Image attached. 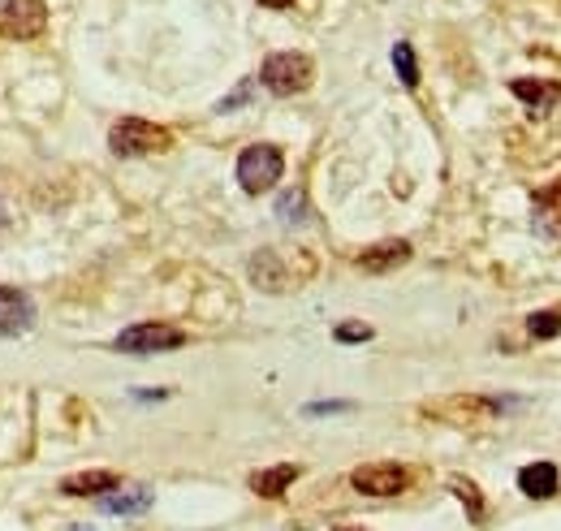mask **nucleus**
Masks as SVG:
<instances>
[{
	"mask_svg": "<svg viewBox=\"0 0 561 531\" xmlns=\"http://www.w3.org/2000/svg\"><path fill=\"white\" fill-rule=\"evenodd\" d=\"M280 173H285V156H280V147H273V143H251V147L238 156V187H242L247 195L273 191L280 182Z\"/></svg>",
	"mask_w": 561,
	"mask_h": 531,
	"instance_id": "f257e3e1",
	"label": "nucleus"
},
{
	"mask_svg": "<svg viewBox=\"0 0 561 531\" xmlns=\"http://www.w3.org/2000/svg\"><path fill=\"white\" fill-rule=\"evenodd\" d=\"M108 147L117 156H156V151H169L173 147V131H164L156 122H142V117H122L108 131Z\"/></svg>",
	"mask_w": 561,
	"mask_h": 531,
	"instance_id": "f03ea898",
	"label": "nucleus"
},
{
	"mask_svg": "<svg viewBox=\"0 0 561 531\" xmlns=\"http://www.w3.org/2000/svg\"><path fill=\"white\" fill-rule=\"evenodd\" d=\"M311 78H316V66H311V57H302V53H273L264 69H260V82L273 91V95H298V91H307L311 87Z\"/></svg>",
	"mask_w": 561,
	"mask_h": 531,
	"instance_id": "7ed1b4c3",
	"label": "nucleus"
},
{
	"mask_svg": "<svg viewBox=\"0 0 561 531\" xmlns=\"http://www.w3.org/2000/svg\"><path fill=\"white\" fill-rule=\"evenodd\" d=\"M48 31V4L44 0H0V35L4 39H39Z\"/></svg>",
	"mask_w": 561,
	"mask_h": 531,
	"instance_id": "20e7f679",
	"label": "nucleus"
},
{
	"mask_svg": "<svg viewBox=\"0 0 561 531\" xmlns=\"http://www.w3.org/2000/svg\"><path fill=\"white\" fill-rule=\"evenodd\" d=\"M178 346H186V332L178 329V325H160V320L130 325L117 337L122 354H164V350H178Z\"/></svg>",
	"mask_w": 561,
	"mask_h": 531,
	"instance_id": "39448f33",
	"label": "nucleus"
},
{
	"mask_svg": "<svg viewBox=\"0 0 561 531\" xmlns=\"http://www.w3.org/2000/svg\"><path fill=\"white\" fill-rule=\"evenodd\" d=\"M351 484L363 497H398L411 488V471L398 463H367L354 471Z\"/></svg>",
	"mask_w": 561,
	"mask_h": 531,
	"instance_id": "423d86ee",
	"label": "nucleus"
},
{
	"mask_svg": "<svg viewBox=\"0 0 561 531\" xmlns=\"http://www.w3.org/2000/svg\"><path fill=\"white\" fill-rule=\"evenodd\" d=\"M35 325V303L26 290L18 285H0V332L4 337H18Z\"/></svg>",
	"mask_w": 561,
	"mask_h": 531,
	"instance_id": "0eeeda50",
	"label": "nucleus"
},
{
	"mask_svg": "<svg viewBox=\"0 0 561 531\" xmlns=\"http://www.w3.org/2000/svg\"><path fill=\"white\" fill-rule=\"evenodd\" d=\"M531 229H536V238L561 247V182H553L549 191H536V200H531Z\"/></svg>",
	"mask_w": 561,
	"mask_h": 531,
	"instance_id": "6e6552de",
	"label": "nucleus"
},
{
	"mask_svg": "<svg viewBox=\"0 0 561 531\" xmlns=\"http://www.w3.org/2000/svg\"><path fill=\"white\" fill-rule=\"evenodd\" d=\"M510 91L527 104V113H531V117H549V113H553V104L561 100V82H549V78H514V82H510Z\"/></svg>",
	"mask_w": 561,
	"mask_h": 531,
	"instance_id": "1a4fd4ad",
	"label": "nucleus"
},
{
	"mask_svg": "<svg viewBox=\"0 0 561 531\" xmlns=\"http://www.w3.org/2000/svg\"><path fill=\"white\" fill-rule=\"evenodd\" d=\"M113 488H122V475L117 471H82V475L61 479V493L66 497H104Z\"/></svg>",
	"mask_w": 561,
	"mask_h": 531,
	"instance_id": "9d476101",
	"label": "nucleus"
},
{
	"mask_svg": "<svg viewBox=\"0 0 561 531\" xmlns=\"http://www.w3.org/2000/svg\"><path fill=\"white\" fill-rule=\"evenodd\" d=\"M518 488L531 497V501H545L558 493V466L553 463H527L518 471Z\"/></svg>",
	"mask_w": 561,
	"mask_h": 531,
	"instance_id": "9b49d317",
	"label": "nucleus"
},
{
	"mask_svg": "<svg viewBox=\"0 0 561 531\" xmlns=\"http://www.w3.org/2000/svg\"><path fill=\"white\" fill-rule=\"evenodd\" d=\"M411 260V242H380V247H367L358 256V268L363 272H393L398 264Z\"/></svg>",
	"mask_w": 561,
	"mask_h": 531,
	"instance_id": "f8f14e48",
	"label": "nucleus"
},
{
	"mask_svg": "<svg viewBox=\"0 0 561 531\" xmlns=\"http://www.w3.org/2000/svg\"><path fill=\"white\" fill-rule=\"evenodd\" d=\"M108 515H142L147 506H151V488H142V484H135V488H113V493H104V501H100Z\"/></svg>",
	"mask_w": 561,
	"mask_h": 531,
	"instance_id": "ddd939ff",
	"label": "nucleus"
},
{
	"mask_svg": "<svg viewBox=\"0 0 561 531\" xmlns=\"http://www.w3.org/2000/svg\"><path fill=\"white\" fill-rule=\"evenodd\" d=\"M294 479H298V466L280 463V466H268V471H255V475H251V488H255L260 497H280Z\"/></svg>",
	"mask_w": 561,
	"mask_h": 531,
	"instance_id": "4468645a",
	"label": "nucleus"
},
{
	"mask_svg": "<svg viewBox=\"0 0 561 531\" xmlns=\"http://www.w3.org/2000/svg\"><path fill=\"white\" fill-rule=\"evenodd\" d=\"M393 66H398V78H402L407 87H420V61H415L411 44H398V48H393Z\"/></svg>",
	"mask_w": 561,
	"mask_h": 531,
	"instance_id": "2eb2a0df",
	"label": "nucleus"
},
{
	"mask_svg": "<svg viewBox=\"0 0 561 531\" xmlns=\"http://www.w3.org/2000/svg\"><path fill=\"white\" fill-rule=\"evenodd\" d=\"M561 329V307H553V312H536L531 320H527V332L536 337V341H545V337H558Z\"/></svg>",
	"mask_w": 561,
	"mask_h": 531,
	"instance_id": "dca6fc26",
	"label": "nucleus"
},
{
	"mask_svg": "<svg viewBox=\"0 0 561 531\" xmlns=\"http://www.w3.org/2000/svg\"><path fill=\"white\" fill-rule=\"evenodd\" d=\"M449 488H454V493H458V497L467 501V510H471V519H480V515H484V497L476 493V484H471V479H454Z\"/></svg>",
	"mask_w": 561,
	"mask_h": 531,
	"instance_id": "f3484780",
	"label": "nucleus"
},
{
	"mask_svg": "<svg viewBox=\"0 0 561 531\" xmlns=\"http://www.w3.org/2000/svg\"><path fill=\"white\" fill-rule=\"evenodd\" d=\"M333 337H337V341H371V329H367V325H337Z\"/></svg>",
	"mask_w": 561,
	"mask_h": 531,
	"instance_id": "a211bd4d",
	"label": "nucleus"
},
{
	"mask_svg": "<svg viewBox=\"0 0 561 531\" xmlns=\"http://www.w3.org/2000/svg\"><path fill=\"white\" fill-rule=\"evenodd\" d=\"M280 221H302V195H285L280 200Z\"/></svg>",
	"mask_w": 561,
	"mask_h": 531,
	"instance_id": "6ab92c4d",
	"label": "nucleus"
},
{
	"mask_svg": "<svg viewBox=\"0 0 561 531\" xmlns=\"http://www.w3.org/2000/svg\"><path fill=\"white\" fill-rule=\"evenodd\" d=\"M260 4H268V9H285V4H294V0H260Z\"/></svg>",
	"mask_w": 561,
	"mask_h": 531,
	"instance_id": "aec40b11",
	"label": "nucleus"
},
{
	"mask_svg": "<svg viewBox=\"0 0 561 531\" xmlns=\"http://www.w3.org/2000/svg\"><path fill=\"white\" fill-rule=\"evenodd\" d=\"M4 225H9V212H4V203H0V229H4Z\"/></svg>",
	"mask_w": 561,
	"mask_h": 531,
	"instance_id": "412c9836",
	"label": "nucleus"
},
{
	"mask_svg": "<svg viewBox=\"0 0 561 531\" xmlns=\"http://www.w3.org/2000/svg\"><path fill=\"white\" fill-rule=\"evenodd\" d=\"M337 531H363V528H337Z\"/></svg>",
	"mask_w": 561,
	"mask_h": 531,
	"instance_id": "4be33fe9",
	"label": "nucleus"
}]
</instances>
